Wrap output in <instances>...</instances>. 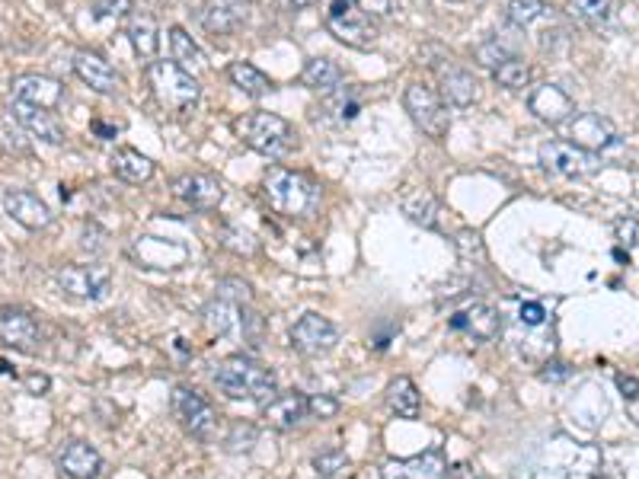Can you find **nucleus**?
<instances>
[{"instance_id":"15","label":"nucleus","mask_w":639,"mask_h":479,"mask_svg":"<svg viewBox=\"0 0 639 479\" xmlns=\"http://www.w3.org/2000/svg\"><path fill=\"white\" fill-rule=\"evenodd\" d=\"M4 208H7L10 218L20 227H26V230H45L48 224L55 221L52 208H48L42 198L36 192H29V189H10L4 195Z\"/></svg>"},{"instance_id":"24","label":"nucleus","mask_w":639,"mask_h":479,"mask_svg":"<svg viewBox=\"0 0 639 479\" xmlns=\"http://www.w3.org/2000/svg\"><path fill=\"white\" fill-rule=\"evenodd\" d=\"M435 71H438V80H441V96H445L451 106H457V109L473 106V99H477V93H480L477 77L464 68H454L451 61L438 64Z\"/></svg>"},{"instance_id":"5","label":"nucleus","mask_w":639,"mask_h":479,"mask_svg":"<svg viewBox=\"0 0 639 479\" xmlns=\"http://www.w3.org/2000/svg\"><path fill=\"white\" fill-rule=\"evenodd\" d=\"M205 323L215 336L224 339H234V342H250L259 345L262 336V320L259 313H253L247 304H231V301H221L215 297L208 307H205Z\"/></svg>"},{"instance_id":"47","label":"nucleus","mask_w":639,"mask_h":479,"mask_svg":"<svg viewBox=\"0 0 639 479\" xmlns=\"http://www.w3.org/2000/svg\"><path fill=\"white\" fill-rule=\"evenodd\" d=\"M80 237H84V240H80V246H84L87 253H103V250H106V243H103L106 234H103V230L96 227V224H87L84 234H80Z\"/></svg>"},{"instance_id":"13","label":"nucleus","mask_w":639,"mask_h":479,"mask_svg":"<svg viewBox=\"0 0 639 479\" xmlns=\"http://www.w3.org/2000/svg\"><path fill=\"white\" fill-rule=\"evenodd\" d=\"M528 109L534 119L547 122V125H563L566 119H572L576 115V103H572V96L556 87V84H540L531 90L528 96Z\"/></svg>"},{"instance_id":"44","label":"nucleus","mask_w":639,"mask_h":479,"mask_svg":"<svg viewBox=\"0 0 639 479\" xmlns=\"http://www.w3.org/2000/svg\"><path fill=\"white\" fill-rule=\"evenodd\" d=\"M128 10H131V0H93L96 20H122Z\"/></svg>"},{"instance_id":"39","label":"nucleus","mask_w":639,"mask_h":479,"mask_svg":"<svg viewBox=\"0 0 639 479\" xmlns=\"http://www.w3.org/2000/svg\"><path fill=\"white\" fill-rule=\"evenodd\" d=\"M509 58H515L509 48H505L499 39H489V42H483V45H477L473 48V61L477 64H483V68H489V71H496L502 61H509Z\"/></svg>"},{"instance_id":"21","label":"nucleus","mask_w":639,"mask_h":479,"mask_svg":"<svg viewBox=\"0 0 639 479\" xmlns=\"http://www.w3.org/2000/svg\"><path fill=\"white\" fill-rule=\"evenodd\" d=\"M451 329H457V333H464V336L477 339V342H489V339L499 336L502 320H499V310L496 307L470 304L467 310L454 313V317H451Z\"/></svg>"},{"instance_id":"53","label":"nucleus","mask_w":639,"mask_h":479,"mask_svg":"<svg viewBox=\"0 0 639 479\" xmlns=\"http://www.w3.org/2000/svg\"><path fill=\"white\" fill-rule=\"evenodd\" d=\"M93 131H96V135H103L106 141L119 135V128H112V125H103V122H93Z\"/></svg>"},{"instance_id":"20","label":"nucleus","mask_w":639,"mask_h":479,"mask_svg":"<svg viewBox=\"0 0 639 479\" xmlns=\"http://www.w3.org/2000/svg\"><path fill=\"white\" fill-rule=\"evenodd\" d=\"M74 74L84 80V84L96 93H116L119 90V74L116 68L100 55V52H90V48H84V52L74 55Z\"/></svg>"},{"instance_id":"51","label":"nucleus","mask_w":639,"mask_h":479,"mask_svg":"<svg viewBox=\"0 0 639 479\" xmlns=\"http://www.w3.org/2000/svg\"><path fill=\"white\" fill-rule=\"evenodd\" d=\"M23 387L29 390V393H36V396H42L48 387H52V381H48V377L45 374H26L23 377Z\"/></svg>"},{"instance_id":"26","label":"nucleus","mask_w":639,"mask_h":479,"mask_svg":"<svg viewBox=\"0 0 639 479\" xmlns=\"http://www.w3.org/2000/svg\"><path fill=\"white\" fill-rule=\"evenodd\" d=\"M266 419H269V425L282 428V432H291V428H298L304 419H310V412H307V396H304V393L275 396L272 403H266Z\"/></svg>"},{"instance_id":"52","label":"nucleus","mask_w":639,"mask_h":479,"mask_svg":"<svg viewBox=\"0 0 639 479\" xmlns=\"http://www.w3.org/2000/svg\"><path fill=\"white\" fill-rule=\"evenodd\" d=\"M445 479H486V476L477 467H470V464H454Z\"/></svg>"},{"instance_id":"46","label":"nucleus","mask_w":639,"mask_h":479,"mask_svg":"<svg viewBox=\"0 0 639 479\" xmlns=\"http://www.w3.org/2000/svg\"><path fill=\"white\" fill-rule=\"evenodd\" d=\"M256 441V428L253 425H234V435L227 438V448L231 451H250Z\"/></svg>"},{"instance_id":"16","label":"nucleus","mask_w":639,"mask_h":479,"mask_svg":"<svg viewBox=\"0 0 639 479\" xmlns=\"http://www.w3.org/2000/svg\"><path fill=\"white\" fill-rule=\"evenodd\" d=\"M13 99L55 112L64 99V87L55 77H45V74H20L13 80Z\"/></svg>"},{"instance_id":"30","label":"nucleus","mask_w":639,"mask_h":479,"mask_svg":"<svg viewBox=\"0 0 639 479\" xmlns=\"http://www.w3.org/2000/svg\"><path fill=\"white\" fill-rule=\"evenodd\" d=\"M170 55H173V61L179 64V68H186L189 74L205 68L202 48L192 42V36H189L183 26H170Z\"/></svg>"},{"instance_id":"9","label":"nucleus","mask_w":639,"mask_h":479,"mask_svg":"<svg viewBox=\"0 0 639 479\" xmlns=\"http://www.w3.org/2000/svg\"><path fill=\"white\" fill-rule=\"evenodd\" d=\"M55 282L61 294L74 297V301H103L112 288V272L100 262H93V266H64L58 269Z\"/></svg>"},{"instance_id":"25","label":"nucleus","mask_w":639,"mask_h":479,"mask_svg":"<svg viewBox=\"0 0 639 479\" xmlns=\"http://www.w3.org/2000/svg\"><path fill=\"white\" fill-rule=\"evenodd\" d=\"M400 211L419 227H438V198L425 186H403L400 192Z\"/></svg>"},{"instance_id":"45","label":"nucleus","mask_w":639,"mask_h":479,"mask_svg":"<svg viewBox=\"0 0 639 479\" xmlns=\"http://www.w3.org/2000/svg\"><path fill=\"white\" fill-rule=\"evenodd\" d=\"M518 323H521V326H528V329L547 326V310H544V304H537V301L521 304V307H518Z\"/></svg>"},{"instance_id":"49","label":"nucleus","mask_w":639,"mask_h":479,"mask_svg":"<svg viewBox=\"0 0 639 479\" xmlns=\"http://www.w3.org/2000/svg\"><path fill=\"white\" fill-rule=\"evenodd\" d=\"M352 4L362 10L365 16H390L393 13V0H352Z\"/></svg>"},{"instance_id":"18","label":"nucleus","mask_w":639,"mask_h":479,"mask_svg":"<svg viewBox=\"0 0 639 479\" xmlns=\"http://www.w3.org/2000/svg\"><path fill=\"white\" fill-rule=\"evenodd\" d=\"M384 479H445L448 476V460L441 451H425L409 460H390L381 470Z\"/></svg>"},{"instance_id":"31","label":"nucleus","mask_w":639,"mask_h":479,"mask_svg":"<svg viewBox=\"0 0 639 479\" xmlns=\"http://www.w3.org/2000/svg\"><path fill=\"white\" fill-rule=\"evenodd\" d=\"M227 77H231V84L247 96H266L272 90V80L250 61H234L231 68H227Z\"/></svg>"},{"instance_id":"12","label":"nucleus","mask_w":639,"mask_h":479,"mask_svg":"<svg viewBox=\"0 0 639 479\" xmlns=\"http://www.w3.org/2000/svg\"><path fill=\"white\" fill-rule=\"evenodd\" d=\"M569 138L576 147H582V151L598 154L617 144V128L611 119H604L598 112H582L569 122Z\"/></svg>"},{"instance_id":"19","label":"nucleus","mask_w":639,"mask_h":479,"mask_svg":"<svg viewBox=\"0 0 639 479\" xmlns=\"http://www.w3.org/2000/svg\"><path fill=\"white\" fill-rule=\"evenodd\" d=\"M58 470L68 479H96L103 473V457L87 441H68L58 451Z\"/></svg>"},{"instance_id":"1","label":"nucleus","mask_w":639,"mask_h":479,"mask_svg":"<svg viewBox=\"0 0 639 479\" xmlns=\"http://www.w3.org/2000/svg\"><path fill=\"white\" fill-rule=\"evenodd\" d=\"M211 381H215V387L224 396H231V400H250V403H262V406L272 403L278 393L275 374L243 355L224 358L215 368V374H211Z\"/></svg>"},{"instance_id":"23","label":"nucleus","mask_w":639,"mask_h":479,"mask_svg":"<svg viewBox=\"0 0 639 479\" xmlns=\"http://www.w3.org/2000/svg\"><path fill=\"white\" fill-rule=\"evenodd\" d=\"M199 20L211 36H227L247 20V0H205Z\"/></svg>"},{"instance_id":"3","label":"nucleus","mask_w":639,"mask_h":479,"mask_svg":"<svg viewBox=\"0 0 639 479\" xmlns=\"http://www.w3.org/2000/svg\"><path fill=\"white\" fill-rule=\"evenodd\" d=\"M237 135L243 138V144L250 151L262 154V157H285L294 147V128L288 119L275 112H253L247 119L237 122Z\"/></svg>"},{"instance_id":"43","label":"nucleus","mask_w":639,"mask_h":479,"mask_svg":"<svg viewBox=\"0 0 639 479\" xmlns=\"http://www.w3.org/2000/svg\"><path fill=\"white\" fill-rule=\"evenodd\" d=\"M307 412H310V419H333L336 412H339V400H333V396H326V393H317V396H307Z\"/></svg>"},{"instance_id":"41","label":"nucleus","mask_w":639,"mask_h":479,"mask_svg":"<svg viewBox=\"0 0 639 479\" xmlns=\"http://www.w3.org/2000/svg\"><path fill=\"white\" fill-rule=\"evenodd\" d=\"M215 291H218L221 301H231V304H250L253 301V288L247 282H240V278H221Z\"/></svg>"},{"instance_id":"10","label":"nucleus","mask_w":639,"mask_h":479,"mask_svg":"<svg viewBox=\"0 0 639 479\" xmlns=\"http://www.w3.org/2000/svg\"><path fill=\"white\" fill-rule=\"evenodd\" d=\"M540 167L553 176L563 179H579V176H592L598 170V157L582 151L572 141H547L540 147Z\"/></svg>"},{"instance_id":"7","label":"nucleus","mask_w":639,"mask_h":479,"mask_svg":"<svg viewBox=\"0 0 639 479\" xmlns=\"http://www.w3.org/2000/svg\"><path fill=\"white\" fill-rule=\"evenodd\" d=\"M403 106L409 112V119L416 122V128L429 138H445L451 128V115L441 103V96L432 87L422 84H409L403 93Z\"/></svg>"},{"instance_id":"38","label":"nucleus","mask_w":639,"mask_h":479,"mask_svg":"<svg viewBox=\"0 0 639 479\" xmlns=\"http://www.w3.org/2000/svg\"><path fill=\"white\" fill-rule=\"evenodd\" d=\"M221 246L224 250H231L237 256H253L256 253V237L250 234V230H243V227H224L221 230Z\"/></svg>"},{"instance_id":"42","label":"nucleus","mask_w":639,"mask_h":479,"mask_svg":"<svg viewBox=\"0 0 639 479\" xmlns=\"http://www.w3.org/2000/svg\"><path fill=\"white\" fill-rule=\"evenodd\" d=\"M457 253H461L464 262H470L473 256H477V262H486L483 237L477 234V230H461V234H457Z\"/></svg>"},{"instance_id":"14","label":"nucleus","mask_w":639,"mask_h":479,"mask_svg":"<svg viewBox=\"0 0 639 479\" xmlns=\"http://www.w3.org/2000/svg\"><path fill=\"white\" fill-rule=\"evenodd\" d=\"M173 192L176 198H183V202L195 211H215L224 202V189L218 179H211L205 173H183L173 179Z\"/></svg>"},{"instance_id":"40","label":"nucleus","mask_w":639,"mask_h":479,"mask_svg":"<svg viewBox=\"0 0 639 479\" xmlns=\"http://www.w3.org/2000/svg\"><path fill=\"white\" fill-rule=\"evenodd\" d=\"M346 467H349V457H346V451H339V448H326V451L314 454V470L323 479L336 476L339 470H346Z\"/></svg>"},{"instance_id":"36","label":"nucleus","mask_w":639,"mask_h":479,"mask_svg":"<svg viewBox=\"0 0 639 479\" xmlns=\"http://www.w3.org/2000/svg\"><path fill=\"white\" fill-rule=\"evenodd\" d=\"M493 77H496V84L505 87V90H521V87H528L531 68L521 58H509V61H502L499 68L493 71Z\"/></svg>"},{"instance_id":"37","label":"nucleus","mask_w":639,"mask_h":479,"mask_svg":"<svg viewBox=\"0 0 639 479\" xmlns=\"http://www.w3.org/2000/svg\"><path fill=\"white\" fill-rule=\"evenodd\" d=\"M572 13L588 26H604L614 16V0H572Z\"/></svg>"},{"instance_id":"35","label":"nucleus","mask_w":639,"mask_h":479,"mask_svg":"<svg viewBox=\"0 0 639 479\" xmlns=\"http://www.w3.org/2000/svg\"><path fill=\"white\" fill-rule=\"evenodd\" d=\"M614 234H617V259H627L639 269V221L620 218L614 224Z\"/></svg>"},{"instance_id":"48","label":"nucleus","mask_w":639,"mask_h":479,"mask_svg":"<svg viewBox=\"0 0 639 479\" xmlns=\"http://www.w3.org/2000/svg\"><path fill=\"white\" fill-rule=\"evenodd\" d=\"M569 365H563V361H547L544 368H540V381L544 384H563L566 377H569Z\"/></svg>"},{"instance_id":"6","label":"nucleus","mask_w":639,"mask_h":479,"mask_svg":"<svg viewBox=\"0 0 639 479\" xmlns=\"http://www.w3.org/2000/svg\"><path fill=\"white\" fill-rule=\"evenodd\" d=\"M170 406H173V416L179 419V425L186 428V435L199 438V441L215 438V432H218V409L211 406L199 390L176 387Z\"/></svg>"},{"instance_id":"11","label":"nucleus","mask_w":639,"mask_h":479,"mask_svg":"<svg viewBox=\"0 0 639 479\" xmlns=\"http://www.w3.org/2000/svg\"><path fill=\"white\" fill-rule=\"evenodd\" d=\"M288 336H291V345L301 355L320 358V355H326L339 342V329L330 320H326V317H320V313H304V317L291 326Z\"/></svg>"},{"instance_id":"2","label":"nucleus","mask_w":639,"mask_h":479,"mask_svg":"<svg viewBox=\"0 0 639 479\" xmlns=\"http://www.w3.org/2000/svg\"><path fill=\"white\" fill-rule=\"evenodd\" d=\"M262 195H266L269 208L285 214V218H307L320 202V189L314 179L285 167H272L266 173V179H262Z\"/></svg>"},{"instance_id":"32","label":"nucleus","mask_w":639,"mask_h":479,"mask_svg":"<svg viewBox=\"0 0 639 479\" xmlns=\"http://www.w3.org/2000/svg\"><path fill=\"white\" fill-rule=\"evenodd\" d=\"M358 109H362V103H358V93L352 87H336V90L326 93V99H323V112L330 115L336 125L352 122L358 115Z\"/></svg>"},{"instance_id":"8","label":"nucleus","mask_w":639,"mask_h":479,"mask_svg":"<svg viewBox=\"0 0 639 479\" xmlns=\"http://www.w3.org/2000/svg\"><path fill=\"white\" fill-rule=\"evenodd\" d=\"M326 29H330L339 42H346L352 48H368L378 39V29H374L371 16H365L352 0H333V7L326 10Z\"/></svg>"},{"instance_id":"28","label":"nucleus","mask_w":639,"mask_h":479,"mask_svg":"<svg viewBox=\"0 0 639 479\" xmlns=\"http://www.w3.org/2000/svg\"><path fill=\"white\" fill-rule=\"evenodd\" d=\"M301 84L310 87V90L330 93L342 84V68L333 58H310L301 71Z\"/></svg>"},{"instance_id":"29","label":"nucleus","mask_w":639,"mask_h":479,"mask_svg":"<svg viewBox=\"0 0 639 479\" xmlns=\"http://www.w3.org/2000/svg\"><path fill=\"white\" fill-rule=\"evenodd\" d=\"M387 406H390V412H397L400 419H416L419 409H422L416 384L409 381V377H397V381H390V387H387Z\"/></svg>"},{"instance_id":"27","label":"nucleus","mask_w":639,"mask_h":479,"mask_svg":"<svg viewBox=\"0 0 639 479\" xmlns=\"http://www.w3.org/2000/svg\"><path fill=\"white\" fill-rule=\"evenodd\" d=\"M109 167H112V173L131 186L151 183V176H154V160L144 157L141 151H135V147H119V151L112 154Z\"/></svg>"},{"instance_id":"34","label":"nucleus","mask_w":639,"mask_h":479,"mask_svg":"<svg viewBox=\"0 0 639 479\" xmlns=\"http://www.w3.org/2000/svg\"><path fill=\"white\" fill-rule=\"evenodd\" d=\"M505 16H509V23H515L518 29H528L544 20V16H550V4L547 0H509Z\"/></svg>"},{"instance_id":"33","label":"nucleus","mask_w":639,"mask_h":479,"mask_svg":"<svg viewBox=\"0 0 639 479\" xmlns=\"http://www.w3.org/2000/svg\"><path fill=\"white\" fill-rule=\"evenodd\" d=\"M128 39H131V48L141 55V58H154L157 55V23H154V16H135L128 26Z\"/></svg>"},{"instance_id":"17","label":"nucleus","mask_w":639,"mask_h":479,"mask_svg":"<svg viewBox=\"0 0 639 479\" xmlns=\"http://www.w3.org/2000/svg\"><path fill=\"white\" fill-rule=\"evenodd\" d=\"M0 339H4L10 349L20 352H36V345L42 339L39 323L32 320V313L20 307H4L0 310Z\"/></svg>"},{"instance_id":"22","label":"nucleus","mask_w":639,"mask_h":479,"mask_svg":"<svg viewBox=\"0 0 639 479\" xmlns=\"http://www.w3.org/2000/svg\"><path fill=\"white\" fill-rule=\"evenodd\" d=\"M10 112L32 138H39L45 144H64V125L48 109H39V106H29V103H20V99H13Z\"/></svg>"},{"instance_id":"4","label":"nucleus","mask_w":639,"mask_h":479,"mask_svg":"<svg viewBox=\"0 0 639 479\" xmlns=\"http://www.w3.org/2000/svg\"><path fill=\"white\" fill-rule=\"evenodd\" d=\"M147 80H151V90L163 106L173 112H186L199 103L202 87L186 68H179L176 61H151L147 68Z\"/></svg>"},{"instance_id":"50","label":"nucleus","mask_w":639,"mask_h":479,"mask_svg":"<svg viewBox=\"0 0 639 479\" xmlns=\"http://www.w3.org/2000/svg\"><path fill=\"white\" fill-rule=\"evenodd\" d=\"M617 387H620V393H624V400H639V377L617 374Z\"/></svg>"},{"instance_id":"54","label":"nucleus","mask_w":639,"mask_h":479,"mask_svg":"<svg viewBox=\"0 0 639 479\" xmlns=\"http://www.w3.org/2000/svg\"><path fill=\"white\" fill-rule=\"evenodd\" d=\"M294 7H314V4H320V0H291Z\"/></svg>"}]
</instances>
